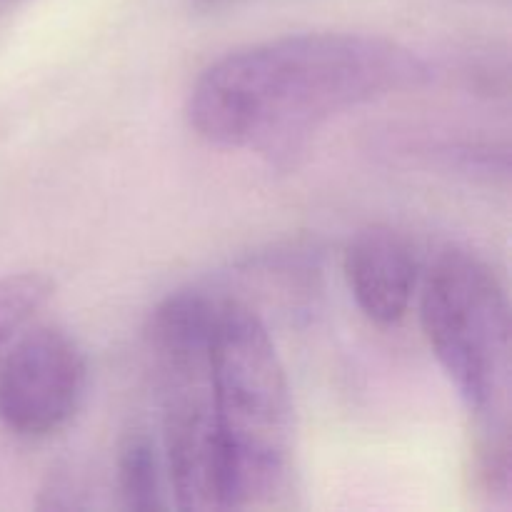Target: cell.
Returning <instances> with one entry per match:
<instances>
[{"mask_svg": "<svg viewBox=\"0 0 512 512\" xmlns=\"http://www.w3.org/2000/svg\"><path fill=\"white\" fill-rule=\"evenodd\" d=\"M428 78L418 53L383 35H283L208 65L190 90L188 120L218 148L293 165L335 115L415 90Z\"/></svg>", "mask_w": 512, "mask_h": 512, "instance_id": "cell-1", "label": "cell"}, {"mask_svg": "<svg viewBox=\"0 0 512 512\" xmlns=\"http://www.w3.org/2000/svg\"><path fill=\"white\" fill-rule=\"evenodd\" d=\"M425 338L478 425V475L490 493L510 490V300L493 265L448 245L435 255L420 298Z\"/></svg>", "mask_w": 512, "mask_h": 512, "instance_id": "cell-2", "label": "cell"}, {"mask_svg": "<svg viewBox=\"0 0 512 512\" xmlns=\"http://www.w3.org/2000/svg\"><path fill=\"white\" fill-rule=\"evenodd\" d=\"M210 375L225 510L273 508L293 483V400L268 328L240 300L215 298Z\"/></svg>", "mask_w": 512, "mask_h": 512, "instance_id": "cell-3", "label": "cell"}, {"mask_svg": "<svg viewBox=\"0 0 512 512\" xmlns=\"http://www.w3.org/2000/svg\"><path fill=\"white\" fill-rule=\"evenodd\" d=\"M215 298L180 290L155 308L148 350L163 405L165 468L180 510H225L210 328Z\"/></svg>", "mask_w": 512, "mask_h": 512, "instance_id": "cell-4", "label": "cell"}, {"mask_svg": "<svg viewBox=\"0 0 512 512\" xmlns=\"http://www.w3.org/2000/svg\"><path fill=\"white\" fill-rule=\"evenodd\" d=\"M88 383L83 350L65 330H25L0 365V420L20 438H48L78 413Z\"/></svg>", "mask_w": 512, "mask_h": 512, "instance_id": "cell-5", "label": "cell"}, {"mask_svg": "<svg viewBox=\"0 0 512 512\" xmlns=\"http://www.w3.org/2000/svg\"><path fill=\"white\" fill-rule=\"evenodd\" d=\"M345 280L368 320L395 325L405 318L418 283L415 248L390 225H368L350 238L343 258Z\"/></svg>", "mask_w": 512, "mask_h": 512, "instance_id": "cell-6", "label": "cell"}, {"mask_svg": "<svg viewBox=\"0 0 512 512\" xmlns=\"http://www.w3.org/2000/svg\"><path fill=\"white\" fill-rule=\"evenodd\" d=\"M118 490L128 510L165 508L160 453L145 430H133L120 440L118 448Z\"/></svg>", "mask_w": 512, "mask_h": 512, "instance_id": "cell-7", "label": "cell"}, {"mask_svg": "<svg viewBox=\"0 0 512 512\" xmlns=\"http://www.w3.org/2000/svg\"><path fill=\"white\" fill-rule=\"evenodd\" d=\"M53 295V283L40 273H10L0 278V348L13 340Z\"/></svg>", "mask_w": 512, "mask_h": 512, "instance_id": "cell-8", "label": "cell"}]
</instances>
